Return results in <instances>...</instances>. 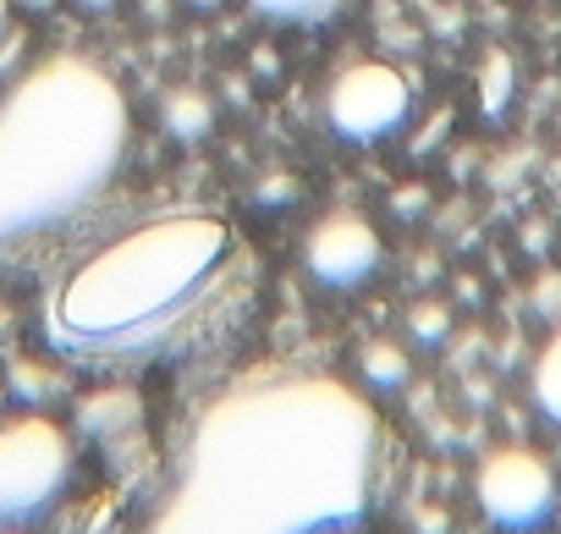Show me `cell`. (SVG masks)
Returning a JSON list of instances; mask_svg holds the SVG:
<instances>
[{"mask_svg": "<svg viewBox=\"0 0 561 534\" xmlns=\"http://www.w3.org/2000/svg\"><path fill=\"white\" fill-rule=\"evenodd\" d=\"M160 116H165V133H176V138H204L209 122H215V111H209V100L198 89H176Z\"/></svg>", "mask_w": 561, "mask_h": 534, "instance_id": "9c48e42d", "label": "cell"}, {"mask_svg": "<svg viewBox=\"0 0 561 534\" xmlns=\"http://www.w3.org/2000/svg\"><path fill=\"white\" fill-rule=\"evenodd\" d=\"M473 490H479V507L495 529H539L556 512V474L545 468V457H534L523 446L490 452L479 463Z\"/></svg>", "mask_w": 561, "mask_h": 534, "instance_id": "8992f818", "label": "cell"}, {"mask_svg": "<svg viewBox=\"0 0 561 534\" xmlns=\"http://www.w3.org/2000/svg\"><path fill=\"white\" fill-rule=\"evenodd\" d=\"M534 402H539L545 419L561 424V331L545 342V353H539V364H534Z\"/></svg>", "mask_w": 561, "mask_h": 534, "instance_id": "30bf717a", "label": "cell"}, {"mask_svg": "<svg viewBox=\"0 0 561 534\" xmlns=\"http://www.w3.org/2000/svg\"><path fill=\"white\" fill-rule=\"evenodd\" d=\"M413 111V89L397 67L386 61H353L336 72L331 94H325V122L353 138V144H375V138H391Z\"/></svg>", "mask_w": 561, "mask_h": 534, "instance_id": "5b68a950", "label": "cell"}, {"mask_svg": "<svg viewBox=\"0 0 561 534\" xmlns=\"http://www.w3.org/2000/svg\"><path fill=\"white\" fill-rule=\"evenodd\" d=\"M386 424L364 391L270 364L193 424L144 534H347L386 490Z\"/></svg>", "mask_w": 561, "mask_h": 534, "instance_id": "6da1fadb", "label": "cell"}, {"mask_svg": "<svg viewBox=\"0 0 561 534\" xmlns=\"http://www.w3.org/2000/svg\"><path fill=\"white\" fill-rule=\"evenodd\" d=\"M193 7H220V0H193Z\"/></svg>", "mask_w": 561, "mask_h": 534, "instance_id": "9a60e30c", "label": "cell"}, {"mask_svg": "<svg viewBox=\"0 0 561 534\" xmlns=\"http://www.w3.org/2000/svg\"><path fill=\"white\" fill-rule=\"evenodd\" d=\"M138 424H144V402H138L133 386H105V391H94V397L78 402V430L94 435V441L127 435V430H138Z\"/></svg>", "mask_w": 561, "mask_h": 534, "instance_id": "ba28073f", "label": "cell"}, {"mask_svg": "<svg viewBox=\"0 0 561 534\" xmlns=\"http://www.w3.org/2000/svg\"><path fill=\"white\" fill-rule=\"evenodd\" d=\"M0 18H7V0H0Z\"/></svg>", "mask_w": 561, "mask_h": 534, "instance_id": "2e32d148", "label": "cell"}, {"mask_svg": "<svg viewBox=\"0 0 561 534\" xmlns=\"http://www.w3.org/2000/svg\"><path fill=\"white\" fill-rule=\"evenodd\" d=\"M413 331H419L424 342H435V337L446 331V309H435V304H424V309H413Z\"/></svg>", "mask_w": 561, "mask_h": 534, "instance_id": "4fadbf2b", "label": "cell"}, {"mask_svg": "<svg viewBox=\"0 0 561 534\" xmlns=\"http://www.w3.org/2000/svg\"><path fill=\"white\" fill-rule=\"evenodd\" d=\"M259 18H275V23H325L342 0H248Z\"/></svg>", "mask_w": 561, "mask_h": 534, "instance_id": "7c38bea8", "label": "cell"}, {"mask_svg": "<svg viewBox=\"0 0 561 534\" xmlns=\"http://www.w3.org/2000/svg\"><path fill=\"white\" fill-rule=\"evenodd\" d=\"M253 253L220 215L122 231L50 293L45 337L78 364H149L204 342L248 304Z\"/></svg>", "mask_w": 561, "mask_h": 534, "instance_id": "7a4b0ae2", "label": "cell"}, {"mask_svg": "<svg viewBox=\"0 0 561 534\" xmlns=\"http://www.w3.org/2000/svg\"><path fill=\"white\" fill-rule=\"evenodd\" d=\"M72 479V435L39 413L0 424V529L45 518Z\"/></svg>", "mask_w": 561, "mask_h": 534, "instance_id": "277c9868", "label": "cell"}, {"mask_svg": "<svg viewBox=\"0 0 561 534\" xmlns=\"http://www.w3.org/2000/svg\"><path fill=\"white\" fill-rule=\"evenodd\" d=\"M127 155V100L89 56H50L0 100V248L72 220Z\"/></svg>", "mask_w": 561, "mask_h": 534, "instance_id": "3957f363", "label": "cell"}, {"mask_svg": "<svg viewBox=\"0 0 561 534\" xmlns=\"http://www.w3.org/2000/svg\"><path fill=\"white\" fill-rule=\"evenodd\" d=\"M304 264H309V276L325 282V287H358V282L375 276V264H380V231L364 215L336 209L304 237Z\"/></svg>", "mask_w": 561, "mask_h": 534, "instance_id": "52a82bcc", "label": "cell"}, {"mask_svg": "<svg viewBox=\"0 0 561 534\" xmlns=\"http://www.w3.org/2000/svg\"><path fill=\"white\" fill-rule=\"evenodd\" d=\"M358 364H364V380H369V386H402V380H408V353H402L397 342H386V337L369 342Z\"/></svg>", "mask_w": 561, "mask_h": 534, "instance_id": "8fae6325", "label": "cell"}, {"mask_svg": "<svg viewBox=\"0 0 561 534\" xmlns=\"http://www.w3.org/2000/svg\"><path fill=\"white\" fill-rule=\"evenodd\" d=\"M83 7H111V0H83Z\"/></svg>", "mask_w": 561, "mask_h": 534, "instance_id": "5bb4252c", "label": "cell"}]
</instances>
